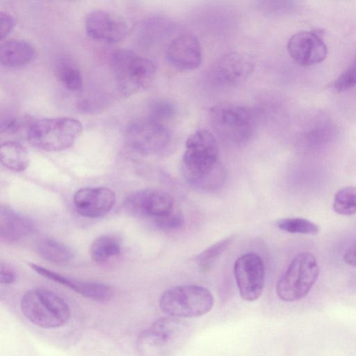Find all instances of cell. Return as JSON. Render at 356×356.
<instances>
[{
	"instance_id": "15",
	"label": "cell",
	"mask_w": 356,
	"mask_h": 356,
	"mask_svg": "<svg viewBox=\"0 0 356 356\" xmlns=\"http://www.w3.org/2000/svg\"><path fill=\"white\" fill-rule=\"evenodd\" d=\"M115 194L106 187H84L74 195L73 202L76 211L89 218H101L114 207Z\"/></svg>"
},
{
	"instance_id": "4",
	"label": "cell",
	"mask_w": 356,
	"mask_h": 356,
	"mask_svg": "<svg viewBox=\"0 0 356 356\" xmlns=\"http://www.w3.org/2000/svg\"><path fill=\"white\" fill-rule=\"evenodd\" d=\"M111 67L118 88L125 96L147 88L156 74V65L151 60L125 49L113 53Z\"/></svg>"
},
{
	"instance_id": "33",
	"label": "cell",
	"mask_w": 356,
	"mask_h": 356,
	"mask_svg": "<svg viewBox=\"0 0 356 356\" xmlns=\"http://www.w3.org/2000/svg\"><path fill=\"white\" fill-rule=\"evenodd\" d=\"M0 24L1 39L3 40L13 30L15 25V21L10 14L7 12L1 11L0 13Z\"/></svg>"
},
{
	"instance_id": "24",
	"label": "cell",
	"mask_w": 356,
	"mask_h": 356,
	"mask_svg": "<svg viewBox=\"0 0 356 356\" xmlns=\"http://www.w3.org/2000/svg\"><path fill=\"white\" fill-rule=\"evenodd\" d=\"M334 128L329 121H319L309 127L303 134L305 143L310 147L327 143L333 138Z\"/></svg>"
},
{
	"instance_id": "34",
	"label": "cell",
	"mask_w": 356,
	"mask_h": 356,
	"mask_svg": "<svg viewBox=\"0 0 356 356\" xmlns=\"http://www.w3.org/2000/svg\"><path fill=\"white\" fill-rule=\"evenodd\" d=\"M0 271V282L1 284H10L15 282L16 274L10 267L1 264Z\"/></svg>"
},
{
	"instance_id": "14",
	"label": "cell",
	"mask_w": 356,
	"mask_h": 356,
	"mask_svg": "<svg viewBox=\"0 0 356 356\" xmlns=\"http://www.w3.org/2000/svg\"><path fill=\"white\" fill-rule=\"evenodd\" d=\"M85 29L92 39L115 43L124 38L128 27L125 21L115 13L96 9L86 15Z\"/></svg>"
},
{
	"instance_id": "26",
	"label": "cell",
	"mask_w": 356,
	"mask_h": 356,
	"mask_svg": "<svg viewBox=\"0 0 356 356\" xmlns=\"http://www.w3.org/2000/svg\"><path fill=\"white\" fill-rule=\"evenodd\" d=\"M332 207L342 216H351L356 213V187L346 186L339 189L334 195Z\"/></svg>"
},
{
	"instance_id": "8",
	"label": "cell",
	"mask_w": 356,
	"mask_h": 356,
	"mask_svg": "<svg viewBox=\"0 0 356 356\" xmlns=\"http://www.w3.org/2000/svg\"><path fill=\"white\" fill-rule=\"evenodd\" d=\"M209 120L218 136L236 144L248 140L256 127V118L252 110L236 104L213 107L209 111Z\"/></svg>"
},
{
	"instance_id": "35",
	"label": "cell",
	"mask_w": 356,
	"mask_h": 356,
	"mask_svg": "<svg viewBox=\"0 0 356 356\" xmlns=\"http://www.w3.org/2000/svg\"><path fill=\"white\" fill-rule=\"evenodd\" d=\"M343 261L353 266L356 267V243L349 247L343 256Z\"/></svg>"
},
{
	"instance_id": "19",
	"label": "cell",
	"mask_w": 356,
	"mask_h": 356,
	"mask_svg": "<svg viewBox=\"0 0 356 356\" xmlns=\"http://www.w3.org/2000/svg\"><path fill=\"white\" fill-rule=\"evenodd\" d=\"M35 51L27 42L21 40H10L3 42L0 47L1 65L15 67L29 63L33 58Z\"/></svg>"
},
{
	"instance_id": "25",
	"label": "cell",
	"mask_w": 356,
	"mask_h": 356,
	"mask_svg": "<svg viewBox=\"0 0 356 356\" xmlns=\"http://www.w3.org/2000/svg\"><path fill=\"white\" fill-rule=\"evenodd\" d=\"M234 239V236L225 238L213 244L195 258V261L202 271L209 270L215 261L229 247Z\"/></svg>"
},
{
	"instance_id": "17",
	"label": "cell",
	"mask_w": 356,
	"mask_h": 356,
	"mask_svg": "<svg viewBox=\"0 0 356 356\" xmlns=\"http://www.w3.org/2000/svg\"><path fill=\"white\" fill-rule=\"evenodd\" d=\"M31 268L37 273L74 291L82 296L98 302L109 300L113 295L112 287L98 282L76 280L54 272L35 264H30Z\"/></svg>"
},
{
	"instance_id": "9",
	"label": "cell",
	"mask_w": 356,
	"mask_h": 356,
	"mask_svg": "<svg viewBox=\"0 0 356 356\" xmlns=\"http://www.w3.org/2000/svg\"><path fill=\"white\" fill-rule=\"evenodd\" d=\"M170 132L162 123L149 118L129 123L124 131V141L132 151L142 155H153L164 150L170 144Z\"/></svg>"
},
{
	"instance_id": "10",
	"label": "cell",
	"mask_w": 356,
	"mask_h": 356,
	"mask_svg": "<svg viewBox=\"0 0 356 356\" xmlns=\"http://www.w3.org/2000/svg\"><path fill=\"white\" fill-rule=\"evenodd\" d=\"M253 68V60L248 55L238 51L227 53L211 65L207 80L215 88H231L245 81Z\"/></svg>"
},
{
	"instance_id": "7",
	"label": "cell",
	"mask_w": 356,
	"mask_h": 356,
	"mask_svg": "<svg viewBox=\"0 0 356 356\" xmlns=\"http://www.w3.org/2000/svg\"><path fill=\"white\" fill-rule=\"evenodd\" d=\"M319 271L316 259L312 253H299L279 278L276 284L277 296L285 302L303 298L316 282Z\"/></svg>"
},
{
	"instance_id": "2",
	"label": "cell",
	"mask_w": 356,
	"mask_h": 356,
	"mask_svg": "<svg viewBox=\"0 0 356 356\" xmlns=\"http://www.w3.org/2000/svg\"><path fill=\"white\" fill-rule=\"evenodd\" d=\"M20 308L24 316L42 328H58L70 320L71 312L67 303L54 292L36 287L22 297Z\"/></svg>"
},
{
	"instance_id": "30",
	"label": "cell",
	"mask_w": 356,
	"mask_h": 356,
	"mask_svg": "<svg viewBox=\"0 0 356 356\" xmlns=\"http://www.w3.org/2000/svg\"><path fill=\"white\" fill-rule=\"evenodd\" d=\"M155 222L165 231H177L183 227L185 219L181 212L175 209L168 215L155 220Z\"/></svg>"
},
{
	"instance_id": "27",
	"label": "cell",
	"mask_w": 356,
	"mask_h": 356,
	"mask_svg": "<svg viewBox=\"0 0 356 356\" xmlns=\"http://www.w3.org/2000/svg\"><path fill=\"white\" fill-rule=\"evenodd\" d=\"M280 229L293 234L316 235L319 232L318 226L303 218H286L277 222Z\"/></svg>"
},
{
	"instance_id": "22",
	"label": "cell",
	"mask_w": 356,
	"mask_h": 356,
	"mask_svg": "<svg viewBox=\"0 0 356 356\" xmlns=\"http://www.w3.org/2000/svg\"><path fill=\"white\" fill-rule=\"evenodd\" d=\"M35 249L41 257L55 264L66 263L74 257V252L69 247L49 238L39 239Z\"/></svg>"
},
{
	"instance_id": "1",
	"label": "cell",
	"mask_w": 356,
	"mask_h": 356,
	"mask_svg": "<svg viewBox=\"0 0 356 356\" xmlns=\"http://www.w3.org/2000/svg\"><path fill=\"white\" fill-rule=\"evenodd\" d=\"M181 159V171L192 186L213 191L223 185L226 171L218 161V145L213 134L200 129L187 138Z\"/></svg>"
},
{
	"instance_id": "21",
	"label": "cell",
	"mask_w": 356,
	"mask_h": 356,
	"mask_svg": "<svg viewBox=\"0 0 356 356\" xmlns=\"http://www.w3.org/2000/svg\"><path fill=\"white\" fill-rule=\"evenodd\" d=\"M121 250L120 238L113 234H106L99 236L92 242L90 254L95 262L104 264L118 256Z\"/></svg>"
},
{
	"instance_id": "23",
	"label": "cell",
	"mask_w": 356,
	"mask_h": 356,
	"mask_svg": "<svg viewBox=\"0 0 356 356\" xmlns=\"http://www.w3.org/2000/svg\"><path fill=\"white\" fill-rule=\"evenodd\" d=\"M56 74L62 85L70 91H78L83 86V76L78 67L67 58L60 59L56 65Z\"/></svg>"
},
{
	"instance_id": "12",
	"label": "cell",
	"mask_w": 356,
	"mask_h": 356,
	"mask_svg": "<svg viewBox=\"0 0 356 356\" xmlns=\"http://www.w3.org/2000/svg\"><path fill=\"white\" fill-rule=\"evenodd\" d=\"M124 209L139 217H163L175 209L174 200L166 192L157 189H142L129 194L124 201Z\"/></svg>"
},
{
	"instance_id": "3",
	"label": "cell",
	"mask_w": 356,
	"mask_h": 356,
	"mask_svg": "<svg viewBox=\"0 0 356 356\" xmlns=\"http://www.w3.org/2000/svg\"><path fill=\"white\" fill-rule=\"evenodd\" d=\"M188 332L186 322L181 318H160L140 333L137 347L143 356H173Z\"/></svg>"
},
{
	"instance_id": "11",
	"label": "cell",
	"mask_w": 356,
	"mask_h": 356,
	"mask_svg": "<svg viewBox=\"0 0 356 356\" xmlns=\"http://www.w3.org/2000/svg\"><path fill=\"white\" fill-rule=\"evenodd\" d=\"M234 271L241 298L248 302L258 299L265 283V267L261 257L252 252L243 254L235 261Z\"/></svg>"
},
{
	"instance_id": "31",
	"label": "cell",
	"mask_w": 356,
	"mask_h": 356,
	"mask_svg": "<svg viewBox=\"0 0 356 356\" xmlns=\"http://www.w3.org/2000/svg\"><path fill=\"white\" fill-rule=\"evenodd\" d=\"M23 122L19 118L14 115H8L1 120V133L13 134L18 132Z\"/></svg>"
},
{
	"instance_id": "32",
	"label": "cell",
	"mask_w": 356,
	"mask_h": 356,
	"mask_svg": "<svg viewBox=\"0 0 356 356\" xmlns=\"http://www.w3.org/2000/svg\"><path fill=\"white\" fill-rule=\"evenodd\" d=\"M289 1H259V7L264 11L270 13H280L287 10L290 8Z\"/></svg>"
},
{
	"instance_id": "5",
	"label": "cell",
	"mask_w": 356,
	"mask_h": 356,
	"mask_svg": "<svg viewBox=\"0 0 356 356\" xmlns=\"http://www.w3.org/2000/svg\"><path fill=\"white\" fill-rule=\"evenodd\" d=\"M81 123L71 118H43L31 122L26 138L35 147L58 152L73 145L82 132Z\"/></svg>"
},
{
	"instance_id": "13",
	"label": "cell",
	"mask_w": 356,
	"mask_h": 356,
	"mask_svg": "<svg viewBox=\"0 0 356 356\" xmlns=\"http://www.w3.org/2000/svg\"><path fill=\"white\" fill-rule=\"evenodd\" d=\"M321 30L299 31L289 39L287 51L291 58L301 66H310L323 61L327 47Z\"/></svg>"
},
{
	"instance_id": "6",
	"label": "cell",
	"mask_w": 356,
	"mask_h": 356,
	"mask_svg": "<svg viewBox=\"0 0 356 356\" xmlns=\"http://www.w3.org/2000/svg\"><path fill=\"white\" fill-rule=\"evenodd\" d=\"M214 303L211 293L198 285H181L164 291L159 299V307L168 316L194 318L209 313Z\"/></svg>"
},
{
	"instance_id": "18",
	"label": "cell",
	"mask_w": 356,
	"mask_h": 356,
	"mask_svg": "<svg viewBox=\"0 0 356 356\" xmlns=\"http://www.w3.org/2000/svg\"><path fill=\"white\" fill-rule=\"evenodd\" d=\"M35 231L33 222L7 206L0 208V236L6 242H15Z\"/></svg>"
},
{
	"instance_id": "16",
	"label": "cell",
	"mask_w": 356,
	"mask_h": 356,
	"mask_svg": "<svg viewBox=\"0 0 356 356\" xmlns=\"http://www.w3.org/2000/svg\"><path fill=\"white\" fill-rule=\"evenodd\" d=\"M166 58L175 69L189 71L197 68L202 62V51L200 41L191 33L175 38L166 49Z\"/></svg>"
},
{
	"instance_id": "29",
	"label": "cell",
	"mask_w": 356,
	"mask_h": 356,
	"mask_svg": "<svg viewBox=\"0 0 356 356\" xmlns=\"http://www.w3.org/2000/svg\"><path fill=\"white\" fill-rule=\"evenodd\" d=\"M356 86V56L344 70L332 81L330 87L341 92Z\"/></svg>"
},
{
	"instance_id": "20",
	"label": "cell",
	"mask_w": 356,
	"mask_h": 356,
	"mask_svg": "<svg viewBox=\"0 0 356 356\" xmlns=\"http://www.w3.org/2000/svg\"><path fill=\"white\" fill-rule=\"evenodd\" d=\"M0 159L6 168L17 172L25 170L30 163L25 147L14 141H7L1 145Z\"/></svg>"
},
{
	"instance_id": "28",
	"label": "cell",
	"mask_w": 356,
	"mask_h": 356,
	"mask_svg": "<svg viewBox=\"0 0 356 356\" xmlns=\"http://www.w3.org/2000/svg\"><path fill=\"white\" fill-rule=\"evenodd\" d=\"M177 112L176 105L170 99L156 98L148 105V118L162 123L173 118Z\"/></svg>"
}]
</instances>
